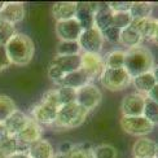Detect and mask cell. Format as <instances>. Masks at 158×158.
Wrapping results in <instances>:
<instances>
[{
	"label": "cell",
	"instance_id": "6da1fadb",
	"mask_svg": "<svg viewBox=\"0 0 158 158\" xmlns=\"http://www.w3.org/2000/svg\"><path fill=\"white\" fill-rule=\"evenodd\" d=\"M4 48L10 65L13 64L17 65V66H25V65H29L34 58V42L29 35L22 34V32H17L4 45Z\"/></svg>",
	"mask_w": 158,
	"mask_h": 158
},
{
	"label": "cell",
	"instance_id": "7a4b0ae2",
	"mask_svg": "<svg viewBox=\"0 0 158 158\" xmlns=\"http://www.w3.org/2000/svg\"><path fill=\"white\" fill-rule=\"evenodd\" d=\"M154 66V56L144 45H137L135 48H130L126 51V57H124V70L131 77V79L152 71Z\"/></svg>",
	"mask_w": 158,
	"mask_h": 158
},
{
	"label": "cell",
	"instance_id": "3957f363",
	"mask_svg": "<svg viewBox=\"0 0 158 158\" xmlns=\"http://www.w3.org/2000/svg\"><path fill=\"white\" fill-rule=\"evenodd\" d=\"M87 110L79 106L77 102H71L58 108L57 117L53 124L58 128H75L84 123V121L87 119Z\"/></svg>",
	"mask_w": 158,
	"mask_h": 158
},
{
	"label": "cell",
	"instance_id": "277c9868",
	"mask_svg": "<svg viewBox=\"0 0 158 158\" xmlns=\"http://www.w3.org/2000/svg\"><path fill=\"white\" fill-rule=\"evenodd\" d=\"M98 82L108 91L117 92V91H122L123 88H126L128 84H131V77L127 74V71L124 70V68H122V69L105 68L101 75L98 77Z\"/></svg>",
	"mask_w": 158,
	"mask_h": 158
},
{
	"label": "cell",
	"instance_id": "5b68a950",
	"mask_svg": "<svg viewBox=\"0 0 158 158\" xmlns=\"http://www.w3.org/2000/svg\"><path fill=\"white\" fill-rule=\"evenodd\" d=\"M102 100V95L100 88L95 84H85L82 88L77 89V98L75 102L82 106L84 110H87L88 113L92 110H95L98 105H100Z\"/></svg>",
	"mask_w": 158,
	"mask_h": 158
},
{
	"label": "cell",
	"instance_id": "8992f818",
	"mask_svg": "<svg viewBox=\"0 0 158 158\" xmlns=\"http://www.w3.org/2000/svg\"><path fill=\"white\" fill-rule=\"evenodd\" d=\"M121 128L123 132L132 136L144 137L145 135L150 134L153 131L154 126L149 121H147L143 115L139 117H121Z\"/></svg>",
	"mask_w": 158,
	"mask_h": 158
},
{
	"label": "cell",
	"instance_id": "52a82bcc",
	"mask_svg": "<svg viewBox=\"0 0 158 158\" xmlns=\"http://www.w3.org/2000/svg\"><path fill=\"white\" fill-rule=\"evenodd\" d=\"M78 43L83 53L100 55L102 45H104V38H102L101 31H98L96 27H92L88 30H83L81 32Z\"/></svg>",
	"mask_w": 158,
	"mask_h": 158
},
{
	"label": "cell",
	"instance_id": "ba28073f",
	"mask_svg": "<svg viewBox=\"0 0 158 158\" xmlns=\"http://www.w3.org/2000/svg\"><path fill=\"white\" fill-rule=\"evenodd\" d=\"M55 31L60 42H78L83 30L75 18H70L65 21H56Z\"/></svg>",
	"mask_w": 158,
	"mask_h": 158
},
{
	"label": "cell",
	"instance_id": "9c48e42d",
	"mask_svg": "<svg viewBox=\"0 0 158 158\" xmlns=\"http://www.w3.org/2000/svg\"><path fill=\"white\" fill-rule=\"evenodd\" d=\"M100 4L98 3H77V10H75V19L81 25L82 30H88L94 27L95 21V13L98 9Z\"/></svg>",
	"mask_w": 158,
	"mask_h": 158
},
{
	"label": "cell",
	"instance_id": "30bf717a",
	"mask_svg": "<svg viewBox=\"0 0 158 158\" xmlns=\"http://www.w3.org/2000/svg\"><path fill=\"white\" fill-rule=\"evenodd\" d=\"M145 96L140 94H128L122 98L121 113L123 117H139L143 115Z\"/></svg>",
	"mask_w": 158,
	"mask_h": 158
},
{
	"label": "cell",
	"instance_id": "8fae6325",
	"mask_svg": "<svg viewBox=\"0 0 158 158\" xmlns=\"http://www.w3.org/2000/svg\"><path fill=\"white\" fill-rule=\"evenodd\" d=\"M25 16H26V8L19 2L4 3L2 9H0V19L4 22L12 23V25L22 22Z\"/></svg>",
	"mask_w": 158,
	"mask_h": 158
},
{
	"label": "cell",
	"instance_id": "7c38bea8",
	"mask_svg": "<svg viewBox=\"0 0 158 158\" xmlns=\"http://www.w3.org/2000/svg\"><path fill=\"white\" fill-rule=\"evenodd\" d=\"M57 110L58 108L52 106L49 104H45L43 101H40L39 104H36L34 109L31 110V118L34 119L38 124H47L51 126L53 124L57 117Z\"/></svg>",
	"mask_w": 158,
	"mask_h": 158
},
{
	"label": "cell",
	"instance_id": "4fadbf2b",
	"mask_svg": "<svg viewBox=\"0 0 158 158\" xmlns=\"http://www.w3.org/2000/svg\"><path fill=\"white\" fill-rule=\"evenodd\" d=\"M81 60H82V69L89 75V78L98 79V77L101 75V73L105 69L104 60L100 55L95 53H81Z\"/></svg>",
	"mask_w": 158,
	"mask_h": 158
},
{
	"label": "cell",
	"instance_id": "5bb4252c",
	"mask_svg": "<svg viewBox=\"0 0 158 158\" xmlns=\"http://www.w3.org/2000/svg\"><path fill=\"white\" fill-rule=\"evenodd\" d=\"M42 134H43V130L42 126L38 124L32 118L30 117L29 122L26 123V126L19 131V132L15 136L18 143L23 144V145H31L32 143H35L38 140L42 139Z\"/></svg>",
	"mask_w": 158,
	"mask_h": 158
},
{
	"label": "cell",
	"instance_id": "9a60e30c",
	"mask_svg": "<svg viewBox=\"0 0 158 158\" xmlns=\"http://www.w3.org/2000/svg\"><path fill=\"white\" fill-rule=\"evenodd\" d=\"M158 145L157 143L148 137H139L132 147V154L135 158H147L156 157Z\"/></svg>",
	"mask_w": 158,
	"mask_h": 158
},
{
	"label": "cell",
	"instance_id": "2e32d148",
	"mask_svg": "<svg viewBox=\"0 0 158 158\" xmlns=\"http://www.w3.org/2000/svg\"><path fill=\"white\" fill-rule=\"evenodd\" d=\"M91 81L92 79L89 78V75L85 73L83 69H79L77 71H73V73L65 74V77L61 81L60 85H62V87L73 88V89H79V88H82L83 85L89 84ZM60 85H58V87H60Z\"/></svg>",
	"mask_w": 158,
	"mask_h": 158
},
{
	"label": "cell",
	"instance_id": "e0dca14e",
	"mask_svg": "<svg viewBox=\"0 0 158 158\" xmlns=\"http://www.w3.org/2000/svg\"><path fill=\"white\" fill-rule=\"evenodd\" d=\"M77 2H57L52 5V17L56 21H65L75 17Z\"/></svg>",
	"mask_w": 158,
	"mask_h": 158
},
{
	"label": "cell",
	"instance_id": "ac0fdd59",
	"mask_svg": "<svg viewBox=\"0 0 158 158\" xmlns=\"http://www.w3.org/2000/svg\"><path fill=\"white\" fill-rule=\"evenodd\" d=\"M131 25L140 32L143 42H152L156 35V31H157L158 19L150 17V18H145V19H140V21H132Z\"/></svg>",
	"mask_w": 158,
	"mask_h": 158
},
{
	"label": "cell",
	"instance_id": "d6986e66",
	"mask_svg": "<svg viewBox=\"0 0 158 158\" xmlns=\"http://www.w3.org/2000/svg\"><path fill=\"white\" fill-rule=\"evenodd\" d=\"M29 119H30V117L27 114H25L23 111L17 109L15 113H13L3 124L5 126L6 131H8L9 136L15 137L19 132V131H21L26 126V123L29 122Z\"/></svg>",
	"mask_w": 158,
	"mask_h": 158
},
{
	"label": "cell",
	"instance_id": "ffe728a7",
	"mask_svg": "<svg viewBox=\"0 0 158 158\" xmlns=\"http://www.w3.org/2000/svg\"><path fill=\"white\" fill-rule=\"evenodd\" d=\"M52 64L60 68L65 74L73 73L79 69H82V60L81 55H74V56H55Z\"/></svg>",
	"mask_w": 158,
	"mask_h": 158
},
{
	"label": "cell",
	"instance_id": "44dd1931",
	"mask_svg": "<svg viewBox=\"0 0 158 158\" xmlns=\"http://www.w3.org/2000/svg\"><path fill=\"white\" fill-rule=\"evenodd\" d=\"M27 153L31 158H53L55 149L48 140L40 139L29 145Z\"/></svg>",
	"mask_w": 158,
	"mask_h": 158
},
{
	"label": "cell",
	"instance_id": "7402d4cb",
	"mask_svg": "<svg viewBox=\"0 0 158 158\" xmlns=\"http://www.w3.org/2000/svg\"><path fill=\"white\" fill-rule=\"evenodd\" d=\"M113 15L108 5H101L98 6V9L95 13V21H94V27H96L98 31H104L113 26Z\"/></svg>",
	"mask_w": 158,
	"mask_h": 158
},
{
	"label": "cell",
	"instance_id": "603a6c76",
	"mask_svg": "<svg viewBox=\"0 0 158 158\" xmlns=\"http://www.w3.org/2000/svg\"><path fill=\"white\" fill-rule=\"evenodd\" d=\"M131 83H132L135 89L137 91V94H140L143 96H147L156 85V81H154L152 71H148V73H144V74H140L132 78L131 79Z\"/></svg>",
	"mask_w": 158,
	"mask_h": 158
},
{
	"label": "cell",
	"instance_id": "cb8c5ba5",
	"mask_svg": "<svg viewBox=\"0 0 158 158\" xmlns=\"http://www.w3.org/2000/svg\"><path fill=\"white\" fill-rule=\"evenodd\" d=\"M141 43H143V38L140 35V32L137 31L132 25H130L128 27L121 30V35H119L121 45L130 49V48L137 47V45H141Z\"/></svg>",
	"mask_w": 158,
	"mask_h": 158
},
{
	"label": "cell",
	"instance_id": "d4e9b609",
	"mask_svg": "<svg viewBox=\"0 0 158 158\" xmlns=\"http://www.w3.org/2000/svg\"><path fill=\"white\" fill-rule=\"evenodd\" d=\"M153 8V4L149 2H132L128 13L132 18V21H140V19L152 17Z\"/></svg>",
	"mask_w": 158,
	"mask_h": 158
},
{
	"label": "cell",
	"instance_id": "484cf974",
	"mask_svg": "<svg viewBox=\"0 0 158 158\" xmlns=\"http://www.w3.org/2000/svg\"><path fill=\"white\" fill-rule=\"evenodd\" d=\"M124 57H126V51H122V49L110 51L109 53L102 58L105 68L122 69L124 66Z\"/></svg>",
	"mask_w": 158,
	"mask_h": 158
},
{
	"label": "cell",
	"instance_id": "4316f807",
	"mask_svg": "<svg viewBox=\"0 0 158 158\" xmlns=\"http://www.w3.org/2000/svg\"><path fill=\"white\" fill-rule=\"evenodd\" d=\"M17 110V105L8 95H0V123H4Z\"/></svg>",
	"mask_w": 158,
	"mask_h": 158
},
{
	"label": "cell",
	"instance_id": "83f0119b",
	"mask_svg": "<svg viewBox=\"0 0 158 158\" xmlns=\"http://www.w3.org/2000/svg\"><path fill=\"white\" fill-rule=\"evenodd\" d=\"M53 158H92V148L87 145H74L68 153H55Z\"/></svg>",
	"mask_w": 158,
	"mask_h": 158
},
{
	"label": "cell",
	"instance_id": "f1b7e54d",
	"mask_svg": "<svg viewBox=\"0 0 158 158\" xmlns=\"http://www.w3.org/2000/svg\"><path fill=\"white\" fill-rule=\"evenodd\" d=\"M56 96H57L58 106H64V105L75 102L77 89L69 88V87H62V85H60L58 88H56Z\"/></svg>",
	"mask_w": 158,
	"mask_h": 158
},
{
	"label": "cell",
	"instance_id": "f546056e",
	"mask_svg": "<svg viewBox=\"0 0 158 158\" xmlns=\"http://www.w3.org/2000/svg\"><path fill=\"white\" fill-rule=\"evenodd\" d=\"M56 56H74L81 55L82 51L78 42H58L56 47Z\"/></svg>",
	"mask_w": 158,
	"mask_h": 158
},
{
	"label": "cell",
	"instance_id": "4dcf8cb0",
	"mask_svg": "<svg viewBox=\"0 0 158 158\" xmlns=\"http://www.w3.org/2000/svg\"><path fill=\"white\" fill-rule=\"evenodd\" d=\"M143 117L147 121H149L153 124H158V104L149 100L145 97V104H144V110H143Z\"/></svg>",
	"mask_w": 158,
	"mask_h": 158
},
{
	"label": "cell",
	"instance_id": "1f68e13d",
	"mask_svg": "<svg viewBox=\"0 0 158 158\" xmlns=\"http://www.w3.org/2000/svg\"><path fill=\"white\" fill-rule=\"evenodd\" d=\"M92 158H117V149L109 144H101L92 148Z\"/></svg>",
	"mask_w": 158,
	"mask_h": 158
},
{
	"label": "cell",
	"instance_id": "d6a6232c",
	"mask_svg": "<svg viewBox=\"0 0 158 158\" xmlns=\"http://www.w3.org/2000/svg\"><path fill=\"white\" fill-rule=\"evenodd\" d=\"M16 34H17V31H16L15 25L4 22L0 19V45L4 47Z\"/></svg>",
	"mask_w": 158,
	"mask_h": 158
},
{
	"label": "cell",
	"instance_id": "836d02e7",
	"mask_svg": "<svg viewBox=\"0 0 158 158\" xmlns=\"http://www.w3.org/2000/svg\"><path fill=\"white\" fill-rule=\"evenodd\" d=\"M132 23V18H131L128 12H121V13H114L113 15V26L119 30H123L128 27Z\"/></svg>",
	"mask_w": 158,
	"mask_h": 158
},
{
	"label": "cell",
	"instance_id": "e575fe53",
	"mask_svg": "<svg viewBox=\"0 0 158 158\" xmlns=\"http://www.w3.org/2000/svg\"><path fill=\"white\" fill-rule=\"evenodd\" d=\"M0 150L6 156V157H10L12 154L17 153L18 150V141L16 137L9 136L6 140H4L2 144H0Z\"/></svg>",
	"mask_w": 158,
	"mask_h": 158
},
{
	"label": "cell",
	"instance_id": "d590c367",
	"mask_svg": "<svg viewBox=\"0 0 158 158\" xmlns=\"http://www.w3.org/2000/svg\"><path fill=\"white\" fill-rule=\"evenodd\" d=\"M102 38L104 40H108L109 43H113V44H119V35H121V30L111 26V27L104 30L102 32Z\"/></svg>",
	"mask_w": 158,
	"mask_h": 158
},
{
	"label": "cell",
	"instance_id": "8d00e7d4",
	"mask_svg": "<svg viewBox=\"0 0 158 158\" xmlns=\"http://www.w3.org/2000/svg\"><path fill=\"white\" fill-rule=\"evenodd\" d=\"M64 77H65V73L64 71L58 68V66H56L55 64H51L49 65V68H48V78L51 79L53 83H56L57 85H60V83H61V81L64 79Z\"/></svg>",
	"mask_w": 158,
	"mask_h": 158
},
{
	"label": "cell",
	"instance_id": "74e56055",
	"mask_svg": "<svg viewBox=\"0 0 158 158\" xmlns=\"http://www.w3.org/2000/svg\"><path fill=\"white\" fill-rule=\"evenodd\" d=\"M108 8L113 13H121V12H128L132 2H111L108 3Z\"/></svg>",
	"mask_w": 158,
	"mask_h": 158
},
{
	"label": "cell",
	"instance_id": "f35d334b",
	"mask_svg": "<svg viewBox=\"0 0 158 158\" xmlns=\"http://www.w3.org/2000/svg\"><path fill=\"white\" fill-rule=\"evenodd\" d=\"M40 101H43V102H45V104H49V105H52V106H55V108H60V106H58L57 96H56V89H49V91H47V92H45V94L43 95V97H42Z\"/></svg>",
	"mask_w": 158,
	"mask_h": 158
},
{
	"label": "cell",
	"instance_id": "ab89813d",
	"mask_svg": "<svg viewBox=\"0 0 158 158\" xmlns=\"http://www.w3.org/2000/svg\"><path fill=\"white\" fill-rule=\"evenodd\" d=\"M10 66V62L6 57V53H5V48L3 45H0V71L5 70L6 68Z\"/></svg>",
	"mask_w": 158,
	"mask_h": 158
},
{
	"label": "cell",
	"instance_id": "60d3db41",
	"mask_svg": "<svg viewBox=\"0 0 158 158\" xmlns=\"http://www.w3.org/2000/svg\"><path fill=\"white\" fill-rule=\"evenodd\" d=\"M145 97H147V98H149V100H152V101H154V102H157V104H158V83H156V85L152 88V91H150Z\"/></svg>",
	"mask_w": 158,
	"mask_h": 158
},
{
	"label": "cell",
	"instance_id": "b9f144b4",
	"mask_svg": "<svg viewBox=\"0 0 158 158\" xmlns=\"http://www.w3.org/2000/svg\"><path fill=\"white\" fill-rule=\"evenodd\" d=\"M9 137V134H8V131H6L5 126L3 123H0V144H2L4 140H6Z\"/></svg>",
	"mask_w": 158,
	"mask_h": 158
},
{
	"label": "cell",
	"instance_id": "7bdbcfd3",
	"mask_svg": "<svg viewBox=\"0 0 158 158\" xmlns=\"http://www.w3.org/2000/svg\"><path fill=\"white\" fill-rule=\"evenodd\" d=\"M8 158H31V157L29 156V153H25V152H17V153L12 154V156H10V157H8Z\"/></svg>",
	"mask_w": 158,
	"mask_h": 158
},
{
	"label": "cell",
	"instance_id": "ee69618b",
	"mask_svg": "<svg viewBox=\"0 0 158 158\" xmlns=\"http://www.w3.org/2000/svg\"><path fill=\"white\" fill-rule=\"evenodd\" d=\"M152 74H153V77H154L156 83H158V64L153 66V69H152Z\"/></svg>",
	"mask_w": 158,
	"mask_h": 158
},
{
	"label": "cell",
	"instance_id": "f6af8a7d",
	"mask_svg": "<svg viewBox=\"0 0 158 158\" xmlns=\"http://www.w3.org/2000/svg\"><path fill=\"white\" fill-rule=\"evenodd\" d=\"M156 45H158V26H157V31H156V35H154V38H153V40H152Z\"/></svg>",
	"mask_w": 158,
	"mask_h": 158
},
{
	"label": "cell",
	"instance_id": "bcb514c9",
	"mask_svg": "<svg viewBox=\"0 0 158 158\" xmlns=\"http://www.w3.org/2000/svg\"><path fill=\"white\" fill-rule=\"evenodd\" d=\"M0 158H8V157H6V156H5V154L2 152V150H0Z\"/></svg>",
	"mask_w": 158,
	"mask_h": 158
},
{
	"label": "cell",
	"instance_id": "7dc6e473",
	"mask_svg": "<svg viewBox=\"0 0 158 158\" xmlns=\"http://www.w3.org/2000/svg\"><path fill=\"white\" fill-rule=\"evenodd\" d=\"M3 4H4V3H2V2H0V9H2V6H3Z\"/></svg>",
	"mask_w": 158,
	"mask_h": 158
},
{
	"label": "cell",
	"instance_id": "c3c4849f",
	"mask_svg": "<svg viewBox=\"0 0 158 158\" xmlns=\"http://www.w3.org/2000/svg\"><path fill=\"white\" fill-rule=\"evenodd\" d=\"M156 158H158V149H157V153H156Z\"/></svg>",
	"mask_w": 158,
	"mask_h": 158
},
{
	"label": "cell",
	"instance_id": "681fc988",
	"mask_svg": "<svg viewBox=\"0 0 158 158\" xmlns=\"http://www.w3.org/2000/svg\"><path fill=\"white\" fill-rule=\"evenodd\" d=\"M147 158H156V157H147Z\"/></svg>",
	"mask_w": 158,
	"mask_h": 158
}]
</instances>
